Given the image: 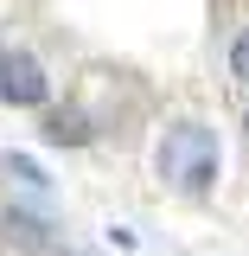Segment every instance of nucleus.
Here are the masks:
<instances>
[{
    "instance_id": "obj_6",
    "label": "nucleus",
    "mask_w": 249,
    "mask_h": 256,
    "mask_svg": "<svg viewBox=\"0 0 249 256\" xmlns=\"http://www.w3.org/2000/svg\"><path fill=\"white\" fill-rule=\"evenodd\" d=\"M64 256H83V250H64Z\"/></svg>"
},
{
    "instance_id": "obj_4",
    "label": "nucleus",
    "mask_w": 249,
    "mask_h": 256,
    "mask_svg": "<svg viewBox=\"0 0 249 256\" xmlns=\"http://www.w3.org/2000/svg\"><path fill=\"white\" fill-rule=\"evenodd\" d=\"M230 77H243V84H249V32L230 45Z\"/></svg>"
},
{
    "instance_id": "obj_1",
    "label": "nucleus",
    "mask_w": 249,
    "mask_h": 256,
    "mask_svg": "<svg viewBox=\"0 0 249 256\" xmlns=\"http://www.w3.org/2000/svg\"><path fill=\"white\" fill-rule=\"evenodd\" d=\"M160 180L173 192H186V198L211 192V180H218V134L205 122H173L166 141H160Z\"/></svg>"
},
{
    "instance_id": "obj_5",
    "label": "nucleus",
    "mask_w": 249,
    "mask_h": 256,
    "mask_svg": "<svg viewBox=\"0 0 249 256\" xmlns=\"http://www.w3.org/2000/svg\"><path fill=\"white\" fill-rule=\"evenodd\" d=\"M243 141H249V116H243Z\"/></svg>"
},
{
    "instance_id": "obj_3",
    "label": "nucleus",
    "mask_w": 249,
    "mask_h": 256,
    "mask_svg": "<svg viewBox=\"0 0 249 256\" xmlns=\"http://www.w3.org/2000/svg\"><path fill=\"white\" fill-rule=\"evenodd\" d=\"M45 134H51L58 148H83V141H90V116H83V109H51Z\"/></svg>"
},
{
    "instance_id": "obj_2",
    "label": "nucleus",
    "mask_w": 249,
    "mask_h": 256,
    "mask_svg": "<svg viewBox=\"0 0 249 256\" xmlns=\"http://www.w3.org/2000/svg\"><path fill=\"white\" fill-rule=\"evenodd\" d=\"M45 96H51L45 64L32 58V52H0V102H13V109H38Z\"/></svg>"
}]
</instances>
